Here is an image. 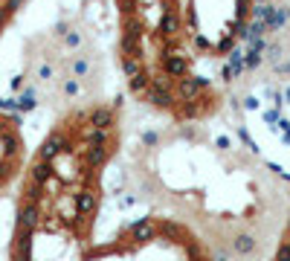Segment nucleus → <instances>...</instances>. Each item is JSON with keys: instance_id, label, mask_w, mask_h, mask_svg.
<instances>
[{"instance_id": "1", "label": "nucleus", "mask_w": 290, "mask_h": 261, "mask_svg": "<svg viewBox=\"0 0 290 261\" xmlns=\"http://www.w3.org/2000/svg\"><path fill=\"white\" fill-rule=\"evenodd\" d=\"M125 238L131 244H148L157 238V224H154L151 218H139L137 224L128 226V232H125Z\"/></svg>"}, {"instance_id": "2", "label": "nucleus", "mask_w": 290, "mask_h": 261, "mask_svg": "<svg viewBox=\"0 0 290 261\" xmlns=\"http://www.w3.org/2000/svg\"><path fill=\"white\" fill-rule=\"evenodd\" d=\"M17 226H26V229H38L41 226V206L29 203V200H20V212H17Z\"/></svg>"}, {"instance_id": "3", "label": "nucleus", "mask_w": 290, "mask_h": 261, "mask_svg": "<svg viewBox=\"0 0 290 261\" xmlns=\"http://www.w3.org/2000/svg\"><path fill=\"white\" fill-rule=\"evenodd\" d=\"M96 206H99V194H96V186L90 189V186H85V189L76 194V212L79 215H93L96 212Z\"/></svg>"}, {"instance_id": "4", "label": "nucleus", "mask_w": 290, "mask_h": 261, "mask_svg": "<svg viewBox=\"0 0 290 261\" xmlns=\"http://www.w3.org/2000/svg\"><path fill=\"white\" fill-rule=\"evenodd\" d=\"M253 250H256V238H253V235H247V232L238 235V238L232 241V253H238V256H250Z\"/></svg>"}, {"instance_id": "5", "label": "nucleus", "mask_w": 290, "mask_h": 261, "mask_svg": "<svg viewBox=\"0 0 290 261\" xmlns=\"http://www.w3.org/2000/svg\"><path fill=\"white\" fill-rule=\"evenodd\" d=\"M276 261H290V241L279 244V250H276Z\"/></svg>"}, {"instance_id": "6", "label": "nucleus", "mask_w": 290, "mask_h": 261, "mask_svg": "<svg viewBox=\"0 0 290 261\" xmlns=\"http://www.w3.org/2000/svg\"><path fill=\"white\" fill-rule=\"evenodd\" d=\"M73 73L85 76V73H87V64H85V61H73Z\"/></svg>"}, {"instance_id": "7", "label": "nucleus", "mask_w": 290, "mask_h": 261, "mask_svg": "<svg viewBox=\"0 0 290 261\" xmlns=\"http://www.w3.org/2000/svg\"><path fill=\"white\" fill-rule=\"evenodd\" d=\"M76 90H79V85H76V82H73V79H70L67 85H64V93H76Z\"/></svg>"}, {"instance_id": "8", "label": "nucleus", "mask_w": 290, "mask_h": 261, "mask_svg": "<svg viewBox=\"0 0 290 261\" xmlns=\"http://www.w3.org/2000/svg\"><path fill=\"white\" fill-rule=\"evenodd\" d=\"M288 235H290V224H288Z\"/></svg>"}, {"instance_id": "9", "label": "nucleus", "mask_w": 290, "mask_h": 261, "mask_svg": "<svg viewBox=\"0 0 290 261\" xmlns=\"http://www.w3.org/2000/svg\"><path fill=\"white\" fill-rule=\"evenodd\" d=\"M288 99H290V90H288Z\"/></svg>"}]
</instances>
